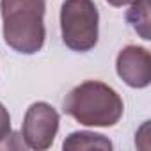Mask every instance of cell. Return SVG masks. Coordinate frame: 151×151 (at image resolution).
I'll return each mask as SVG.
<instances>
[{
	"label": "cell",
	"mask_w": 151,
	"mask_h": 151,
	"mask_svg": "<svg viewBox=\"0 0 151 151\" xmlns=\"http://www.w3.org/2000/svg\"><path fill=\"white\" fill-rule=\"evenodd\" d=\"M116 69L126 86L144 89L151 82V55L146 48L130 45L119 52Z\"/></svg>",
	"instance_id": "obj_5"
},
{
	"label": "cell",
	"mask_w": 151,
	"mask_h": 151,
	"mask_svg": "<svg viewBox=\"0 0 151 151\" xmlns=\"http://www.w3.org/2000/svg\"><path fill=\"white\" fill-rule=\"evenodd\" d=\"M121 96L107 84L87 80L64 100V112L86 126H114L123 116Z\"/></svg>",
	"instance_id": "obj_2"
},
{
	"label": "cell",
	"mask_w": 151,
	"mask_h": 151,
	"mask_svg": "<svg viewBox=\"0 0 151 151\" xmlns=\"http://www.w3.org/2000/svg\"><path fill=\"white\" fill-rule=\"evenodd\" d=\"M107 2L114 7H123V6H128V4L135 2V0H107Z\"/></svg>",
	"instance_id": "obj_9"
},
{
	"label": "cell",
	"mask_w": 151,
	"mask_h": 151,
	"mask_svg": "<svg viewBox=\"0 0 151 151\" xmlns=\"http://www.w3.org/2000/svg\"><path fill=\"white\" fill-rule=\"evenodd\" d=\"M64 149L68 151H82V149H112V142L100 135V133H93V132H73L71 135H68V139L62 144Z\"/></svg>",
	"instance_id": "obj_6"
},
{
	"label": "cell",
	"mask_w": 151,
	"mask_h": 151,
	"mask_svg": "<svg viewBox=\"0 0 151 151\" xmlns=\"http://www.w3.org/2000/svg\"><path fill=\"white\" fill-rule=\"evenodd\" d=\"M98 7L93 0H66L60 7L62 41L73 52H89L98 43Z\"/></svg>",
	"instance_id": "obj_3"
},
{
	"label": "cell",
	"mask_w": 151,
	"mask_h": 151,
	"mask_svg": "<svg viewBox=\"0 0 151 151\" xmlns=\"http://www.w3.org/2000/svg\"><path fill=\"white\" fill-rule=\"evenodd\" d=\"M57 130H59V114L52 105L37 101L27 109L22 124V137L27 147L36 151L48 149L55 140Z\"/></svg>",
	"instance_id": "obj_4"
},
{
	"label": "cell",
	"mask_w": 151,
	"mask_h": 151,
	"mask_svg": "<svg viewBox=\"0 0 151 151\" xmlns=\"http://www.w3.org/2000/svg\"><path fill=\"white\" fill-rule=\"evenodd\" d=\"M45 0H0L4 20V39L18 53H37L46 37Z\"/></svg>",
	"instance_id": "obj_1"
},
{
	"label": "cell",
	"mask_w": 151,
	"mask_h": 151,
	"mask_svg": "<svg viewBox=\"0 0 151 151\" xmlns=\"http://www.w3.org/2000/svg\"><path fill=\"white\" fill-rule=\"evenodd\" d=\"M128 23L133 27V30L146 41L151 39L149 34V0H135L132 2V7L126 13Z\"/></svg>",
	"instance_id": "obj_7"
},
{
	"label": "cell",
	"mask_w": 151,
	"mask_h": 151,
	"mask_svg": "<svg viewBox=\"0 0 151 151\" xmlns=\"http://www.w3.org/2000/svg\"><path fill=\"white\" fill-rule=\"evenodd\" d=\"M11 137H13V132H11V116H9V110L0 103V147L7 146V142H9Z\"/></svg>",
	"instance_id": "obj_8"
}]
</instances>
